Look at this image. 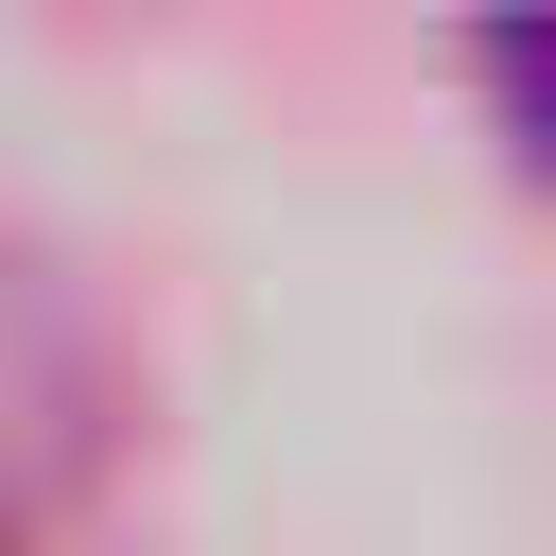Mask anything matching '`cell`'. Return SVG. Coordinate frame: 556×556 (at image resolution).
Masks as SVG:
<instances>
[{"label":"cell","mask_w":556,"mask_h":556,"mask_svg":"<svg viewBox=\"0 0 556 556\" xmlns=\"http://www.w3.org/2000/svg\"><path fill=\"white\" fill-rule=\"evenodd\" d=\"M486 87H504V122L539 139V174H556V35H504L486 52Z\"/></svg>","instance_id":"obj_1"}]
</instances>
